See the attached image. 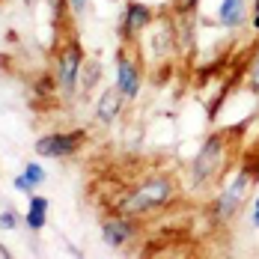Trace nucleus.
I'll return each instance as SVG.
<instances>
[{
    "label": "nucleus",
    "instance_id": "obj_1",
    "mask_svg": "<svg viewBox=\"0 0 259 259\" xmlns=\"http://www.w3.org/2000/svg\"><path fill=\"white\" fill-rule=\"evenodd\" d=\"M173 200H176V179L170 173H152V176L140 179L122 197V211L137 218V214H149V211H158V208H167Z\"/></svg>",
    "mask_w": 259,
    "mask_h": 259
},
{
    "label": "nucleus",
    "instance_id": "obj_2",
    "mask_svg": "<svg viewBox=\"0 0 259 259\" xmlns=\"http://www.w3.org/2000/svg\"><path fill=\"white\" fill-rule=\"evenodd\" d=\"M259 179V161H244L241 167H235L233 173H230V179H224L221 185V194H218V200H214V218L218 221H230L238 214V208L244 206V200H247V194H250V188H253V182Z\"/></svg>",
    "mask_w": 259,
    "mask_h": 259
},
{
    "label": "nucleus",
    "instance_id": "obj_3",
    "mask_svg": "<svg viewBox=\"0 0 259 259\" xmlns=\"http://www.w3.org/2000/svg\"><path fill=\"white\" fill-rule=\"evenodd\" d=\"M230 167V134L227 131H214L203 140V146L197 149V155L191 161V176L197 185L218 182Z\"/></svg>",
    "mask_w": 259,
    "mask_h": 259
},
{
    "label": "nucleus",
    "instance_id": "obj_4",
    "mask_svg": "<svg viewBox=\"0 0 259 259\" xmlns=\"http://www.w3.org/2000/svg\"><path fill=\"white\" fill-rule=\"evenodd\" d=\"M83 45L78 36H69L63 42V48L57 51V63H54V80H57V93L66 99H75L80 93V72H83Z\"/></svg>",
    "mask_w": 259,
    "mask_h": 259
},
{
    "label": "nucleus",
    "instance_id": "obj_5",
    "mask_svg": "<svg viewBox=\"0 0 259 259\" xmlns=\"http://www.w3.org/2000/svg\"><path fill=\"white\" fill-rule=\"evenodd\" d=\"M83 143H87V131L83 128H72V131H51V134L36 137L33 149H36V155H42V158L63 161V158L78 155Z\"/></svg>",
    "mask_w": 259,
    "mask_h": 259
},
{
    "label": "nucleus",
    "instance_id": "obj_6",
    "mask_svg": "<svg viewBox=\"0 0 259 259\" xmlns=\"http://www.w3.org/2000/svg\"><path fill=\"white\" fill-rule=\"evenodd\" d=\"M155 21V12L149 3H140V0H128L122 6V18H119V39L122 45H140V36L149 30V24Z\"/></svg>",
    "mask_w": 259,
    "mask_h": 259
},
{
    "label": "nucleus",
    "instance_id": "obj_7",
    "mask_svg": "<svg viewBox=\"0 0 259 259\" xmlns=\"http://www.w3.org/2000/svg\"><path fill=\"white\" fill-rule=\"evenodd\" d=\"M116 87H119V93L134 102L137 96H140V87H143V69H140V63L134 60V54H131L128 45H119L116 48V80H113Z\"/></svg>",
    "mask_w": 259,
    "mask_h": 259
},
{
    "label": "nucleus",
    "instance_id": "obj_8",
    "mask_svg": "<svg viewBox=\"0 0 259 259\" xmlns=\"http://www.w3.org/2000/svg\"><path fill=\"white\" fill-rule=\"evenodd\" d=\"M149 36V48H152V60H164V57H173V51H176V42H179V30H176V24H173V18L170 15H161V18H155L152 24H149V30H146Z\"/></svg>",
    "mask_w": 259,
    "mask_h": 259
},
{
    "label": "nucleus",
    "instance_id": "obj_9",
    "mask_svg": "<svg viewBox=\"0 0 259 259\" xmlns=\"http://www.w3.org/2000/svg\"><path fill=\"white\" fill-rule=\"evenodd\" d=\"M134 238H137V224L131 221L128 214H110V218H104L102 241L107 244V247H113V250L128 247Z\"/></svg>",
    "mask_w": 259,
    "mask_h": 259
},
{
    "label": "nucleus",
    "instance_id": "obj_10",
    "mask_svg": "<svg viewBox=\"0 0 259 259\" xmlns=\"http://www.w3.org/2000/svg\"><path fill=\"white\" fill-rule=\"evenodd\" d=\"M125 96L119 93V87L113 83V87H107L102 96L96 99V119L102 122V125H113L119 116H122V107H125Z\"/></svg>",
    "mask_w": 259,
    "mask_h": 259
},
{
    "label": "nucleus",
    "instance_id": "obj_11",
    "mask_svg": "<svg viewBox=\"0 0 259 259\" xmlns=\"http://www.w3.org/2000/svg\"><path fill=\"white\" fill-rule=\"evenodd\" d=\"M250 21V6L247 0H221L218 6V24L227 30H238Z\"/></svg>",
    "mask_w": 259,
    "mask_h": 259
},
{
    "label": "nucleus",
    "instance_id": "obj_12",
    "mask_svg": "<svg viewBox=\"0 0 259 259\" xmlns=\"http://www.w3.org/2000/svg\"><path fill=\"white\" fill-rule=\"evenodd\" d=\"M48 197H39V194H30V203H27V211H24V224L30 233H42L45 224H48Z\"/></svg>",
    "mask_w": 259,
    "mask_h": 259
},
{
    "label": "nucleus",
    "instance_id": "obj_13",
    "mask_svg": "<svg viewBox=\"0 0 259 259\" xmlns=\"http://www.w3.org/2000/svg\"><path fill=\"white\" fill-rule=\"evenodd\" d=\"M247 83L259 93V39H256V45L250 48V57H247Z\"/></svg>",
    "mask_w": 259,
    "mask_h": 259
},
{
    "label": "nucleus",
    "instance_id": "obj_14",
    "mask_svg": "<svg viewBox=\"0 0 259 259\" xmlns=\"http://www.w3.org/2000/svg\"><path fill=\"white\" fill-rule=\"evenodd\" d=\"M24 173H27V179L33 182L36 188L42 185V182L48 179V173H45V167L39 164V161H27V167H24Z\"/></svg>",
    "mask_w": 259,
    "mask_h": 259
},
{
    "label": "nucleus",
    "instance_id": "obj_15",
    "mask_svg": "<svg viewBox=\"0 0 259 259\" xmlns=\"http://www.w3.org/2000/svg\"><path fill=\"white\" fill-rule=\"evenodd\" d=\"M18 221H21V218H18L15 208H3V211H0V230H15Z\"/></svg>",
    "mask_w": 259,
    "mask_h": 259
},
{
    "label": "nucleus",
    "instance_id": "obj_16",
    "mask_svg": "<svg viewBox=\"0 0 259 259\" xmlns=\"http://www.w3.org/2000/svg\"><path fill=\"white\" fill-rule=\"evenodd\" d=\"M12 188H15V191H21V194H33V188H36V185L27 179V173H18V176L12 179Z\"/></svg>",
    "mask_w": 259,
    "mask_h": 259
},
{
    "label": "nucleus",
    "instance_id": "obj_17",
    "mask_svg": "<svg viewBox=\"0 0 259 259\" xmlns=\"http://www.w3.org/2000/svg\"><path fill=\"white\" fill-rule=\"evenodd\" d=\"M87 3H90V0H66V6L72 9V15H83V12H87Z\"/></svg>",
    "mask_w": 259,
    "mask_h": 259
},
{
    "label": "nucleus",
    "instance_id": "obj_18",
    "mask_svg": "<svg viewBox=\"0 0 259 259\" xmlns=\"http://www.w3.org/2000/svg\"><path fill=\"white\" fill-rule=\"evenodd\" d=\"M250 27L259 33V0H253V6H250Z\"/></svg>",
    "mask_w": 259,
    "mask_h": 259
},
{
    "label": "nucleus",
    "instance_id": "obj_19",
    "mask_svg": "<svg viewBox=\"0 0 259 259\" xmlns=\"http://www.w3.org/2000/svg\"><path fill=\"white\" fill-rule=\"evenodd\" d=\"M250 224L259 230V197L253 200V206H250Z\"/></svg>",
    "mask_w": 259,
    "mask_h": 259
}]
</instances>
